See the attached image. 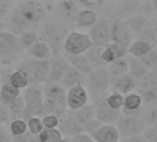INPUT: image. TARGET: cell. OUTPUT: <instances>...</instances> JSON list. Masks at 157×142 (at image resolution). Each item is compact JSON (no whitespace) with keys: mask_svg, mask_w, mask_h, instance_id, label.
Instances as JSON below:
<instances>
[{"mask_svg":"<svg viewBox=\"0 0 157 142\" xmlns=\"http://www.w3.org/2000/svg\"><path fill=\"white\" fill-rule=\"evenodd\" d=\"M48 16L49 12L44 2L23 0L16 2L13 9L3 21L6 31L20 36L28 31H37Z\"/></svg>","mask_w":157,"mask_h":142,"instance_id":"6da1fadb","label":"cell"},{"mask_svg":"<svg viewBox=\"0 0 157 142\" xmlns=\"http://www.w3.org/2000/svg\"><path fill=\"white\" fill-rule=\"evenodd\" d=\"M69 32L70 28L52 14L48 16L37 30L39 40L49 45L53 56L62 55L63 44Z\"/></svg>","mask_w":157,"mask_h":142,"instance_id":"7a4b0ae2","label":"cell"},{"mask_svg":"<svg viewBox=\"0 0 157 142\" xmlns=\"http://www.w3.org/2000/svg\"><path fill=\"white\" fill-rule=\"evenodd\" d=\"M44 97V114L55 115L60 120L67 116V90L60 84L44 83L42 87Z\"/></svg>","mask_w":157,"mask_h":142,"instance_id":"3957f363","label":"cell"},{"mask_svg":"<svg viewBox=\"0 0 157 142\" xmlns=\"http://www.w3.org/2000/svg\"><path fill=\"white\" fill-rule=\"evenodd\" d=\"M15 69L21 71L27 76L30 86L39 85L46 82L50 69V60L44 61L27 56L18 63Z\"/></svg>","mask_w":157,"mask_h":142,"instance_id":"277c9868","label":"cell"},{"mask_svg":"<svg viewBox=\"0 0 157 142\" xmlns=\"http://www.w3.org/2000/svg\"><path fill=\"white\" fill-rule=\"evenodd\" d=\"M24 52L17 35L8 31L0 33V64L10 66L16 63Z\"/></svg>","mask_w":157,"mask_h":142,"instance_id":"5b68a950","label":"cell"},{"mask_svg":"<svg viewBox=\"0 0 157 142\" xmlns=\"http://www.w3.org/2000/svg\"><path fill=\"white\" fill-rule=\"evenodd\" d=\"M110 85L111 79L106 67L94 69L87 76L85 85L89 99L94 102L98 98L105 96L110 90Z\"/></svg>","mask_w":157,"mask_h":142,"instance_id":"8992f818","label":"cell"},{"mask_svg":"<svg viewBox=\"0 0 157 142\" xmlns=\"http://www.w3.org/2000/svg\"><path fill=\"white\" fill-rule=\"evenodd\" d=\"M24 102L23 120L27 121L32 117H43L44 114V97L42 87L32 85L27 87L22 94Z\"/></svg>","mask_w":157,"mask_h":142,"instance_id":"52a82bcc","label":"cell"},{"mask_svg":"<svg viewBox=\"0 0 157 142\" xmlns=\"http://www.w3.org/2000/svg\"><path fill=\"white\" fill-rule=\"evenodd\" d=\"M93 44L88 33L80 31H70L65 39L63 51L65 54L68 55L84 54Z\"/></svg>","mask_w":157,"mask_h":142,"instance_id":"ba28073f","label":"cell"},{"mask_svg":"<svg viewBox=\"0 0 157 142\" xmlns=\"http://www.w3.org/2000/svg\"><path fill=\"white\" fill-rule=\"evenodd\" d=\"M82 8L78 1H57L53 2L50 14L54 15L69 28L75 25L76 17Z\"/></svg>","mask_w":157,"mask_h":142,"instance_id":"9c48e42d","label":"cell"},{"mask_svg":"<svg viewBox=\"0 0 157 142\" xmlns=\"http://www.w3.org/2000/svg\"><path fill=\"white\" fill-rule=\"evenodd\" d=\"M115 126L117 127L119 133L120 139L133 136L142 135V132L146 127L140 117L126 116L122 114L115 123Z\"/></svg>","mask_w":157,"mask_h":142,"instance_id":"30bf717a","label":"cell"},{"mask_svg":"<svg viewBox=\"0 0 157 142\" xmlns=\"http://www.w3.org/2000/svg\"><path fill=\"white\" fill-rule=\"evenodd\" d=\"M111 24L110 19L101 17L89 30V37L94 44L107 45L111 43Z\"/></svg>","mask_w":157,"mask_h":142,"instance_id":"8fae6325","label":"cell"},{"mask_svg":"<svg viewBox=\"0 0 157 142\" xmlns=\"http://www.w3.org/2000/svg\"><path fill=\"white\" fill-rule=\"evenodd\" d=\"M105 96L98 98L94 102L93 106L94 110V118L103 125H115L120 117L121 112L113 110L105 102Z\"/></svg>","mask_w":157,"mask_h":142,"instance_id":"7c38bea8","label":"cell"},{"mask_svg":"<svg viewBox=\"0 0 157 142\" xmlns=\"http://www.w3.org/2000/svg\"><path fill=\"white\" fill-rule=\"evenodd\" d=\"M134 41V36L125 21L112 20L111 24V43L128 48Z\"/></svg>","mask_w":157,"mask_h":142,"instance_id":"4fadbf2b","label":"cell"},{"mask_svg":"<svg viewBox=\"0 0 157 142\" xmlns=\"http://www.w3.org/2000/svg\"><path fill=\"white\" fill-rule=\"evenodd\" d=\"M89 101L86 88L82 85H77L67 91V105L68 110H77L86 105Z\"/></svg>","mask_w":157,"mask_h":142,"instance_id":"5bb4252c","label":"cell"},{"mask_svg":"<svg viewBox=\"0 0 157 142\" xmlns=\"http://www.w3.org/2000/svg\"><path fill=\"white\" fill-rule=\"evenodd\" d=\"M68 67L69 65L63 55L53 56L50 60V69L46 82L60 84Z\"/></svg>","mask_w":157,"mask_h":142,"instance_id":"9a60e30c","label":"cell"},{"mask_svg":"<svg viewBox=\"0 0 157 142\" xmlns=\"http://www.w3.org/2000/svg\"><path fill=\"white\" fill-rule=\"evenodd\" d=\"M143 109V102L140 95L132 92L124 96V104L121 110V114L126 116L140 117Z\"/></svg>","mask_w":157,"mask_h":142,"instance_id":"2e32d148","label":"cell"},{"mask_svg":"<svg viewBox=\"0 0 157 142\" xmlns=\"http://www.w3.org/2000/svg\"><path fill=\"white\" fill-rule=\"evenodd\" d=\"M10 72H3L0 74V102L5 103L6 105L14 102L17 98L21 96V91L13 87L10 81Z\"/></svg>","mask_w":157,"mask_h":142,"instance_id":"e0dca14e","label":"cell"},{"mask_svg":"<svg viewBox=\"0 0 157 142\" xmlns=\"http://www.w3.org/2000/svg\"><path fill=\"white\" fill-rule=\"evenodd\" d=\"M137 81L128 74L123 75L117 79L111 80L110 89L111 91L119 92L122 95H127L132 92L136 91L137 88Z\"/></svg>","mask_w":157,"mask_h":142,"instance_id":"ac0fdd59","label":"cell"},{"mask_svg":"<svg viewBox=\"0 0 157 142\" xmlns=\"http://www.w3.org/2000/svg\"><path fill=\"white\" fill-rule=\"evenodd\" d=\"M57 129L59 130L64 138H71L78 134L84 133L82 125H81L75 119L67 115L60 120Z\"/></svg>","mask_w":157,"mask_h":142,"instance_id":"d6986e66","label":"cell"},{"mask_svg":"<svg viewBox=\"0 0 157 142\" xmlns=\"http://www.w3.org/2000/svg\"><path fill=\"white\" fill-rule=\"evenodd\" d=\"M94 142H119L120 136L115 125H103L91 135Z\"/></svg>","mask_w":157,"mask_h":142,"instance_id":"ffe728a7","label":"cell"},{"mask_svg":"<svg viewBox=\"0 0 157 142\" xmlns=\"http://www.w3.org/2000/svg\"><path fill=\"white\" fill-rule=\"evenodd\" d=\"M86 80H87L86 76L80 73L78 71H77L76 69H74L73 67H71L69 65V67L67 68L66 74L64 75V77L60 82V85L65 90H68L77 85H82L85 87Z\"/></svg>","mask_w":157,"mask_h":142,"instance_id":"44dd1931","label":"cell"},{"mask_svg":"<svg viewBox=\"0 0 157 142\" xmlns=\"http://www.w3.org/2000/svg\"><path fill=\"white\" fill-rule=\"evenodd\" d=\"M125 21L128 27L129 28L130 32H132L134 38L137 35H139L140 32H142L145 29L151 26V21L146 16L140 14V13H136L132 15L131 17L127 19Z\"/></svg>","mask_w":157,"mask_h":142,"instance_id":"7402d4cb","label":"cell"},{"mask_svg":"<svg viewBox=\"0 0 157 142\" xmlns=\"http://www.w3.org/2000/svg\"><path fill=\"white\" fill-rule=\"evenodd\" d=\"M65 59L68 63V65L78 71L80 73L83 74L84 76H88L92 71L94 70L93 66L91 65L90 62L86 58L84 54H78V55H64Z\"/></svg>","mask_w":157,"mask_h":142,"instance_id":"603a6c76","label":"cell"},{"mask_svg":"<svg viewBox=\"0 0 157 142\" xmlns=\"http://www.w3.org/2000/svg\"><path fill=\"white\" fill-rule=\"evenodd\" d=\"M126 56H128V48L113 43L105 45L102 54V58L106 65Z\"/></svg>","mask_w":157,"mask_h":142,"instance_id":"cb8c5ba5","label":"cell"},{"mask_svg":"<svg viewBox=\"0 0 157 142\" xmlns=\"http://www.w3.org/2000/svg\"><path fill=\"white\" fill-rule=\"evenodd\" d=\"M97 21H98V14L96 11H94L89 9H82L78 11L76 17L75 26H77L80 29L90 30Z\"/></svg>","mask_w":157,"mask_h":142,"instance_id":"d4e9b609","label":"cell"},{"mask_svg":"<svg viewBox=\"0 0 157 142\" xmlns=\"http://www.w3.org/2000/svg\"><path fill=\"white\" fill-rule=\"evenodd\" d=\"M128 73L137 81V83L145 80L149 75L150 71L141 64L140 59L128 55Z\"/></svg>","mask_w":157,"mask_h":142,"instance_id":"484cf974","label":"cell"},{"mask_svg":"<svg viewBox=\"0 0 157 142\" xmlns=\"http://www.w3.org/2000/svg\"><path fill=\"white\" fill-rule=\"evenodd\" d=\"M27 55L34 59L49 61L53 57V53L47 43L39 40L27 51Z\"/></svg>","mask_w":157,"mask_h":142,"instance_id":"4316f807","label":"cell"},{"mask_svg":"<svg viewBox=\"0 0 157 142\" xmlns=\"http://www.w3.org/2000/svg\"><path fill=\"white\" fill-rule=\"evenodd\" d=\"M105 45L101 44H93L90 49L84 54L88 61L90 62L91 65L94 69L95 68H101V67H106L107 65L104 62L102 58V54L105 49Z\"/></svg>","mask_w":157,"mask_h":142,"instance_id":"83f0119b","label":"cell"},{"mask_svg":"<svg viewBox=\"0 0 157 142\" xmlns=\"http://www.w3.org/2000/svg\"><path fill=\"white\" fill-rule=\"evenodd\" d=\"M107 72L109 74V77L111 80L117 79L118 77H121L123 75L128 74V56L124 58L117 59L106 66Z\"/></svg>","mask_w":157,"mask_h":142,"instance_id":"f1b7e54d","label":"cell"},{"mask_svg":"<svg viewBox=\"0 0 157 142\" xmlns=\"http://www.w3.org/2000/svg\"><path fill=\"white\" fill-rule=\"evenodd\" d=\"M67 116L72 117L77 122H78L81 125L85 124L87 121L94 118V110L93 104L87 103L86 105L82 106L80 109L77 110H67Z\"/></svg>","mask_w":157,"mask_h":142,"instance_id":"f546056e","label":"cell"},{"mask_svg":"<svg viewBox=\"0 0 157 142\" xmlns=\"http://www.w3.org/2000/svg\"><path fill=\"white\" fill-rule=\"evenodd\" d=\"M153 49L155 48L151 44L140 40L134 39V41L130 43V45L128 48V55L140 59Z\"/></svg>","mask_w":157,"mask_h":142,"instance_id":"4dcf8cb0","label":"cell"},{"mask_svg":"<svg viewBox=\"0 0 157 142\" xmlns=\"http://www.w3.org/2000/svg\"><path fill=\"white\" fill-rule=\"evenodd\" d=\"M140 119L145 126H157V103L151 105H143Z\"/></svg>","mask_w":157,"mask_h":142,"instance_id":"1f68e13d","label":"cell"},{"mask_svg":"<svg viewBox=\"0 0 157 142\" xmlns=\"http://www.w3.org/2000/svg\"><path fill=\"white\" fill-rule=\"evenodd\" d=\"M9 81L13 87H15L20 91L22 89L25 90L27 87L30 86V82L27 76L18 69H15L14 71L10 72L9 77Z\"/></svg>","mask_w":157,"mask_h":142,"instance_id":"d6a6232c","label":"cell"},{"mask_svg":"<svg viewBox=\"0 0 157 142\" xmlns=\"http://www.w3.org/2000/svg\"><path fill=\"white\" fill-rule=\"evenodd\" d=\"M40 142H63V136L57 128H44L38 135Z\"/></svg>","mask_w":157,"mask_h":142,"instance_id":"836d02e7","label":"cell"},{"mask_svg":"<svg viewBox=\"0 0 157 142\" xmlns=\"http://www.w3.org/2000/svg\"><path fill=\"white\" fill-rule=\"evenodd\" d=\"M19 43L24 51H28L36 42L39 41L37 31H28L18 36Z\"/></svg>","mask_w":157,"mask_h":142,"instance_id":"e575fe53","label":"cell"},{"mask_svg":"<svg viewBox=\"0 0 157 142\" xmlns=\"http://www.w3.org/2000/svg\"><path fill=\"white\" fill-rule=\"evenodd\" d=\"M10 113L11 121L16 119H23V111H24V102L22 96L17 98L14 102L7 104Z\"/></svg>","mask_w":157,"mask_h":142,"instance_id":"d590c367","label":"cell"},{"mask_svg":"<svg viewBox=\"0 0 157 142\" xmlns=\"http://www.w3.org/2000/svg\"><path fill=\"white\" fill-rule=\"evenodd\" d=\"M9 131L12 136V137L24 135L25 133L28 132V126L26 121L23 119H16L10 121L9 125Z\"/></svg>","mask_w":157,"mask_h":142,"instance_id":"8d00e7d4","label":"cell"},{"mask_svg":"<svg viewBox=\"0 0 157 142\" xmlns=\"http://www.w3.org/2000/svg\"><path fill=\"white\" fill-rule=\"evenodd\" d=\"M141 64L151 73H157V50L153 49L143 57L140 58Z\"/></svg>","mask_w":157,"mask_h":142,"instance_id":"74e56055","label":"cell"},{"mask_svg":"<svg viewBox=\"0 0 157 142\" xmlns=\"http://www.w3.org/2000/svg\"><path fill=\"white\" fill-rule=\"evenodd\" d=\"M105 102L113 110L121 112L124 104V95L120 94L119 92L111 91V92L105 96Z\"/></svg>","mask_w":157,"mask_h":142,"instance_id":"f35d334b","label":"cell"},{"mask_svg":"<svg viewBox=\"0 0 157 142\" xmlns=\"http://www.w3.org/2000/svg\"><path fill=\"white\" fill-rule=\"evenodd\" d=\"M135 38L137 40H140V41H143L145 43H148L151 44L154 48L157 46V38L155 36L152 26H150L149 28L145 29L142 32H140Z\"/></svg>","mask_w":157,"mask_h":142,"instance_id":"ab89813d","label":"cell"},{"mask_svg":"<svg viewBox=\"0 0 157 142\" xmlns=\"http://www.w3.org/2000/svg\"><path fill=\"white\" fill-rule=\"evenodd\" d=\"M28 132L33 136H38L44 129V125L42 123L41 117H32L29 118L27 121Z\"/></svg>","mask_w":157,"mask_h":142,"instance_id":"60d3db41","label":"cell"},{"mask_svg":"<svg viewBox=\"0 0 157 142\" xmlns=\"http://www.w3.org/2000/svg\"><path fill=\"white\" fill-rule=\"evenodd\" d=\"M16 2L14 1H6V0H0V21H4L9 14L11 12L15 6Z\"/></svg>","mask_w":157,"mask_h":142,"instance_id":"b9f144b4","label":"cell"},{"mask_svg":"<svg viewBox=\"0 0 157 142\" xmlns=\"http://www.w3.org/2000/svg\"><path fill=\"white\" fill-rule=\"evenodd\" d=\"M103 125L102 123H100L97 119L95 118H93L89 121H87L85 124L82 125L83 126V130H84V133L88 134V135H92L94 134L95 131H97L101 126Z\"/></svg>","mask_w":157,"mask_h":142,"instance_id":"7bdbcfd3","label":"cell"},{"mask_svg":"<svg viewBox=\"0 0 157 142\" xmlns=\"http://www.w3.org/2000/svg\"><path fill=\"white\" fill-rule=\"evenodd\" d=\"M146 142H157V126H146L142 132Z\"/></svg>","mask_w":157,"mask_h":142,"instance_id":"ee69618b","label":"cell"},{"mask_svg":"<svg viewBox=\"0 0 157 142\" xmlns=\"http://www.w3.org/2000/svg\"><path fill=\"white\" fill-rule=\"evenodd\" d=\"M44 128H57L60 119L55 115H44L42 118Z\"/></svg>","mask_w":157,"mask_h":142,"instance_id":"f6af8a7d","label":"cell"},{"mask_svg":"<svg viewBox=\"0 0 157 142\" xmlns=\"http://www.w3.org/2000/svg\"><path fill=\"white\" fill-rule=\"evenodd\" d=\"M11 121L10 113L8 106L0 102V125H7L10 124Z\"/></svg>","mask_w":157,"mask_h":142,"instance_id":"bcb514c9","label":"cell"},{"mask_svg":"<svg viewBox=\"0 0 157 142\" xmlns=\"http://www.w3.org/2000/svg\"><path fill=\"white\" fill-rule=\"evenodd\" d=\"M11 142H40V141L38 139V136H33L29 132H27L22 136L12 137Z\"/></svg>","mask_w":157,"mask_h":142,"instance_id":"7dc6e473","label":"cell"},{"mask_svg":"<svg viewBox=\"0 0 157 142\" xmlns=\"http://www.w3.org/2000/svg\"><path fill=\"white\" fill-rule=\"evenodd\" d=\"M12 136L9 131V127L5 125H0V142H11Z\"/></svg>","mask_w":157,"mask_h":142,"instance_id":"c3c4849f","label":"cell"},{"mask_svg":"<svg viewBox=\"0 0 157 142\" xmlns=\"http://www.w3.org/2000/svg\"><path fill=\"white\" fill-rule=\"evenodd\" d=\"M68 140H69V142H94V139L92 138V136L86 133L78 134V135L71 137Z\"/></svg>","mask_w":157,"mask_h":142,"instance_id":"681fc988","label":"cell"},{"mask_svg":"<svg viewBox=\"0 0 157 142\" xmlns=\"http://www.w3.org/2000/svg\"><path fill=\"white\" fill-rule=\"evenodd\" d=\"M119 142H146V140L144 139L142 135H140V136H133L129 137L121 138Z\"/></svg>","mask_w":157,"mask_h":142,"instance_id":"f907efd6","label":"cell"},{"mask_svg":"<svg viewBox=\"0 0 157 142\" xmlns=\"http://www.w3.org/2000/svg\"><path fill=\"white\" fill-rule=\"evenodd\" d=\"M151 26H152V29L154 31L155 36L157 38V20H154L153 21H151Z\"/></svg>","mask_w":157,"mask_h":142,"instance_id":"816d5d0a","label":"cell"},{"mask_svg":"<svg viewBox=\"0 0 157 142\" xmlns=\"http://www.w3.org/2000/svg\"><path fill=\"white\" fill-rule=\"evenodd\" d=\"M4 31H6V29H5V24H4V21H0V33L3 32Z\"/></svg>","mask_w":157,"mask_h":142,"instance_id":"f5cc1de1","label":"cell"},{"mask_svg":"<svg viewBox=\"0 0 157 142\" xmlns=\"http://www.w3.org/2000/svg\"><path fill=\"white\" fill-rule=\"evenodd\" d=\"M63 142H69V140H68L67 138H64V139H63Z\"/></svg>","mask_w":157,"mask_h":142,"instance_id":"db71d44e","label":"cell"}]
</instances>
